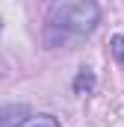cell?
I'll return each mask as SVG.
<instances>
[{
	"label": "cell",
	"instance_id": "obj_3",
	"mask_svg": "<svg viewBox=\"0 0 124 127\" xmlns=\"http://www.w3.org/2000/svg\"><path fill=\"white\" fill-rule=\"evenodd\" d=\"M92 89H94V74L89 68H83L77 74V80H74V95H89Z\"/></svg>",
	"mask_w": 124,
	"mask_h": 127
},
{
	"label": "cell",
	"instance_id": "obj_5",
	"mask_svg": "<svg viewBox=\"0 0 124 127\" xmlns=\"http://www.w3.org/2000/svg\"><path fill=\"white\" fill-rule=\"evenodd\" d=\"M109 44H112V53H115V59L124 65V35H112V41H109Z\"/></svg>",
	"mask_w": 124,
	"mask_h": 127
},
{
	"label": "cell",
	"instance_id": "obj_1",
	"mask_svg": "<svg viewBox=\"0 0 124 127\" xmlns=\"http://www.w3.org/2000/svg\"><path fill=\"white\" fill-rule=\"evenodd\" d=\"M100 21V6L94 0H77L71 6H56L47 24V44L59 47L68 38H83L97 27Z\"/></svg>",
	"mask_w": 124,
	"mask_h": 127
},
{
	"label": "cell",
	"instance_id": "obj_2",
	"mask_svg": "<svg viewBox=\"0 0 124 127\" xmlns=\"http://www.w3.org/2000/svg\"><path fill=\"white\" fill-rule=\"evenodd\" d=\"M30 118V106L27 103H6L0 106V127H18Z\"/></svg>",
	"mask_w": 124,
	"mask_h": 127
},
{
	"label": "cell",
	"instance_id": "obj_4",
	"mask_svg": "<svg viewBox=\"0 0 124 127\" xmlns=\"http://www.w3.org/2000/svg\"><path fill=\"white\" fill-rule=\"evenodd\" d=\"M18 127H59V118L56 115H30L24 124H18Z\"/></svg>",
	"mask_w": 124,
	"mask_h": 127
}]
</instances>
